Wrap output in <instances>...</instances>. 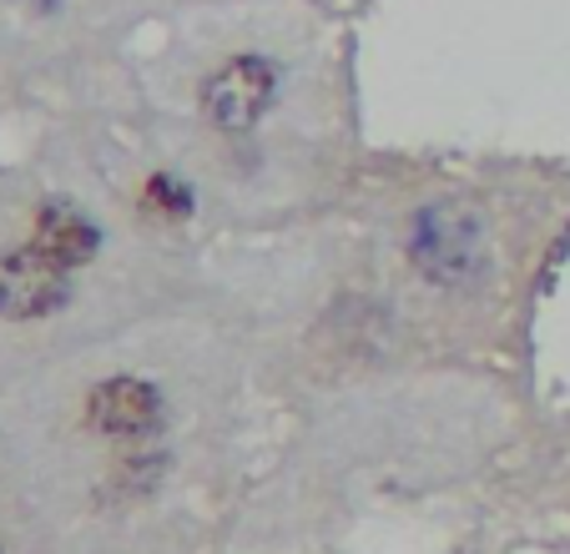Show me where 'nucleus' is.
I'll return each mask as SVG.
<instances>
[{
    "label": "nucleus",
    "mask_w": 570,
    "mask_h": 554,
    "mask_svg": "<svg viewBox=\"0 0 570 554\" xmlns=\"http://www.w3.org/2000/svg\"><path fill=\"white\" fill-rule=\"evenodd\" d=\"M66 298H71V267L36 243L0 257V318H46Z\"/></svg>",
    "instance_id": "1"
},
{
    "label": "nucleus",
    "mask_w": 570,
    "mask_h": 554,
    "mask_svg": "<svg viewBox=\"0 0 570 554\" xmlns=\"http://www.w3.org/2000/svg\"><path fill=\"white\" fill-rule=\"evenodd\" d=\"M273 86H278V71L263 56H237L207 81V117L223 131H248L268 111Z\"/></svg>",
    "instance_id": "2"
},
{
    "label": "nucleus",
    "mask_w": 570,
    "mask_h": 554,
    "mask_svg": "<svg viewBox=\"0 0 570 554\" xmlns=\"http://www.w3.org/2000/svg\"><path fill=\"white\" fill-rule=\"evenodd\" d=\"M414 257L430 277L440 283H460L480 267V227L470 217H454L450 207H434L414 227Z\"/></svg>",
    "instance_id": "3"
},
{
    "label": "nucleus",
    "mask_w": 570,
    "mask_h": 554,
    "mask_svg": "<svg viewBox=\"0 0 570 554\" xmlns=\"http://www.w3.org/2000/svg\"><path fill=\"white\" fill-rule=\"evenodd\" d=\"M87 418L101 428V434H117V438H137V434H151L161 418V398L151 384L141 378H111L91 394L87 404Z\"/></svg>",
    "instance_id": "4"
},
{
    "label": "nucleus",
    "mask_w": 570,
    "mask_h": 554,
    "mask_svg": "<svg viewBox=\"0 0 570 554\" xmlns=\"http://www.w3.org/2000/svg\"><path fill=\"white\" fill-rule=\"evenodd\" d=\"M36 247H41V253H51L56 263H66V267H81V263H91V257H97L101 237H97V227H91L81 212L46 207L41 222H36Z\"/></svg>",
    "instance_id": "5"
},
{
    "label": "nucleus",
    "mask_w": 570,
    "mask_h": 554,
    "mask_svg": "<svg viewBox=\"0 0 570 554\" xmlns=\"http://www.w3.org/2000/svg\"><path fill=\"white\" fill-rule=\"evenodd\" d=\"M147 202L161 207V212H173V217L193 212V192H187L177 177H151V181H147Z\"/></svg>",
    "instance_id": "6"
}]
</instances>
